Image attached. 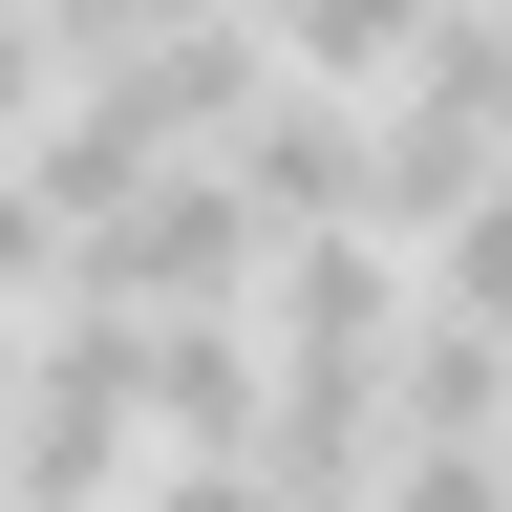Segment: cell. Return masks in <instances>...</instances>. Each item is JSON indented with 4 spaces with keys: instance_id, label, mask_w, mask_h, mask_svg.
Segmentation results:
<instances>
[{
    "instance_id": "5",
    "label": "cell",
    "mask_w": 512,
    "mask_h": 512,
    "mask_svg": "<svg viewBox=\"0 0 512 512\" xmlns=\"http://www.w3.org/2000/svg\"><path fill=\"white\" fill-rule=\"evenodd\" d=\"M256 22H278V64H320V86H406V64L448 43V0H256Z\"/></svg>"
},
{
    "instance_id": "9",
    "label": "cell",
    "mask_w": 512,
    "mask_h": 512,
    "mask_svg": "<svg viewBox=\"0 0 512 512\" xmlns=\"http://www.w3.org/2000/svg\"><path fill=\"white\" fill-rule=\"evenodd\" d=\"M0 512H22V363H0Z\"/></svg>"
},
{
    "instance_id": "6",
    "label": "cell",
    "mask_w": 512,
    "mask_h": 512,
    "mask_svg": "<svg viewBox=\"0 0 512 512\" xmlns=\"http://www.w3.org/2000/svg\"><path fill=\"white\" fill-rule=\"evenodd\" d=\"M427 299H448V320H491V342H512V171H491L470 214L427 235Z\"/></svg>"
},
{
    "instance_id": "7",
    "label": "cell",
    "mask_w": 512,
    "mask_h": 512,
    "mask_svg": "<svg viewBox=\"0 0 512 512\" xmlns=\"http://www.w3.org/2000/svg\"><path fill=\"white\" fill-rule=\"evenodd\" d=\"M128 512H299V491L256 470V448H150V491H128Z\"/></svg>"
},
{
    "instance_id": "10",
    "label": "cell",
    "mask_w": 512,
    "mask_h": 512,
    "mask_svg": "<svg viewBox=\"0 0 512 512\" xmlns=\"http://www.w3.org/2000/svg\"><path fill=\"white\" fill-rule=\"evenodd\" d=\"M491 22H512V0H491Z\"/></svg>"
},
{
    "instance_id": "2",
    "label": "cell",
    "mask_w": 512,
    "mask_h": 512,
    "mask_svg": "<svg viewBox=\"0 0 512 512\" xmlns=\"http://www.w3.org/2000/svg\"><path fill=\"white\" fill-rule=\"evenodd\" d=\"M64 299H128V320H192V299H278V214H256V171H235V150L150 171L128 214H86V235H64Z\"/></svg>"
},
{
    "instance_id": "1",
    "label": "cell",
    "mask_w": 512,
    "mask_h": 512,
    "mask_svg": "<svg viewBox=\"0 0 512 512\" xmlns=\"http://www.w3.org/2000/svg\"><path fill=\"white\" fill-rule=\"evenodd\" d=\"M150 448H171L150 320H128V299H43V342H22V512H128Z\"/></svg>"
},
{
    "instance_id": "8",
    "label": "cell",
    "mask_w": 512,
    "mask_h": 512,
    "mask_svg": "<svg viewBox=\"0 0 512 512\" xmlns=\"http://www.w3.org/2000/svg\"><path fill=\"white\" fill-rule=\"evenodd\" d=\"M64 107V22H43V0H0V128H43Z\"/></svg>"
},
{
    "instance_id": "4",
    "label": "cell",
    "mask_w": 512,
    "mask_h": 512,
    "mask_svg": "<svg viewBox=\"0 0 512 512\" xmlns=\"http://www.w3.org/2000/svg\"><path fill=\"white\" fill-rule=\"evenodd\" d=\"M491 171H512V128H491L470 86H384V171H363V214H384V235H406V256H427L448 214H470V192H491Z\"/></svg>"
},
{
    "instance_id": "3",
    "label": "cell",
    "mask_w": 512,
    "mask_h": 512,
    "mask_svg": "<svg viewBox=\"0 0 512 512\" xmlns=\"http://www.w3.org/2000/svg\"><path fill=\"white\" fill-rule=\"evenodd\" d=\"M235 171H256V214H278V235H342V214H363V171H384V107H363V86H320V64H278V107L235 128Z\"/></svg>"
}]
</instances>
